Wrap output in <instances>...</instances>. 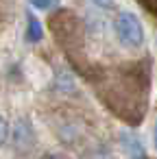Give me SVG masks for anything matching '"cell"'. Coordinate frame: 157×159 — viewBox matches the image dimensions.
<instances>
[{"instance_id": "6da1fadb", "label": "cell", "mask_w": 157, "mask_h": 159, "mask_svg": "<svg viewBox=\"0 0 157 159\" xmlns=\"http://www.w3.org/2000/svg\"><path fill=\"white\" fill-rule=\"evenodd\" d=\"M113 31H116L118 42L124 48H131V50L142 48V44H144V26H142V22H140V18L135 13H131V11L118 13Z\"/></svg>"}, {"instance_id": "7a4b0ae2", "label": "cell", "mask_w": 157, "mask_h": 159, "mask_svg": "<svg viewBox=\"0 0 157 159\" xmlns=\"http://www.w3.org/2000/svg\"><path fill=\"white\" fill-rule=\"evenodd\" d=\"M122 148L127 150L129 159H142V157L146 155V150H144L140 137L133 135V133H122Z\"/></svg>"}, {"instance_id": "3957f363", "label": "cell", "mask_w": 157, "mask_h": 159, "mask_svg": "<svg viewBox=\"0 0 157 159\" xmlns=\"http://www.w3.org/2000/svg\"><path fill=\"white\" fill-rule=\"evenodd\" d=\"M44 37V29H42V22L33 16V13H26V39L31 44H37L42 42Z\"/></svg>"}, {"instance_id": "277c9868", "label": "cell", "mask_w": 157, "mask_h": 159, "mask_svg": "<svg viewBox=\"0 0 157 159\" xmlns=\"http://www.w3.org/2000/svg\"><path fill=\"white\" fill-rule=\"evenodd\" d=\"M29 2H31L37 11H50L53 7H57L59 0H29Z\"/></svg>"}, {"instance_id": "5b68a950", "label": "cell", "mask_w": 157, "mask_h": 159, "mask_svg": "<svg viewBox=\"0 0 157 159\" xmlns=\"http://www.w3.org/2000/svg\"><path fill=\"white\" fill-rule=\"evenodd\" d=\"M7 137H9V124H7V120L2 116H0V146L7 142Z\"/></svg>"}, {"instance_id": "8992f818", "label": "cell", "mask_w": 157, "mask_h": 159, "mask_svg": "<svg viewBox=\"0 0 157 159\" xmlns=\"http://www.w3.org/2000/svg\"><path fill=\"white\" fill-rule=\"evenodd\" d=\"M92 2H94L98 9H111V7H113V0H92Z\"/></svg>"}, {"instance_id": "52a82bcc", "label": "cell", "mask_w": 157, "mask_h": 159, "mask_svg": "<svg viewBox=\"0 0 157 159\" xmlns=\"http://www.w3.org/2000/svg\"><path fill=\"white\" fill-rule=\"evenodd\" d=\"M153 144H155V150H157V122L153 126Z\"/></svg>"}, {"instance_id": "ba28073f", "label": "cell", "mask_w": 157, "mask_h": 159, "mask_svg": "<svg viewBox=\"0 0 157 159\" xmlns=\"http://www.w3.org/2000/svg\"><path fill=\"white\" fill-rule=\"evenodd\" d=\"M42 159H63V157H59V155H44Z\"/></svg>"}]
</instances>
